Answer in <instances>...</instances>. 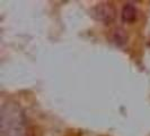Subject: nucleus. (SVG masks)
Here are the masks:
<instances>
[{
  "label": "nucleus",
  "mask_w": 150,
  "mask_h": 136,
  "mask_svg": "<svg viewBox=\"0 0 150 136\" xmlns=\"http://www.w3.org/2000/svg\"><path fill=\"white\" fill-rule=\"evenodd\" d=\"M2 136H25L26 119L22 109L15 103H7L1 108Z\"/></svg>",
  "instance_id": "1"
},
{
  "label": "nucleus",
  "mask_w": 150,
  "mask_h": 136,
  "mask_svg": "<svg viewBox=\"0 0 150 136\" xmlns=\"http://www.w3.org/2000/svg\"><path fill=\"white\" fill-rule=\"evenodd\" d=\"M127 39L128 37L125 35V32L121 29H117L114 32V41L117 43V44H122V43H125L127 42Z\"/></svg>",
  "instance_id": "4"
},
{
  "label": "nucleus",
  "mask_w": 150,
  "mask_h": 136,
  "mask_svg": "<svg viewBox=\"0 0 150 136\" xmlns=\"http://www.w3.org/2000/svg\"><path fill=\"white\" fill-rule=\"evenodd\" d=\"M91 15L96 21L104 24H111L115 19L116 9L111 2H100L91 9Z\"/></svg>",
  "instance_id": "2"
},
{
  "label": "nucleus",
  "mask_w": 150,
  "mask_h": 136,
  "mask_svg": "<svg viewBox=\"0 0 150 136\" xmlns=\"http://www.w3.org/2000/svg\"><path fill=\"white\" fill-rule=\"evenodd\" d=\"M121 18H122L123 23H129V24L134 23L135 19L138 18V10L134 5L125 4L121 11Z\"/></svg>",
  "instance_id": "3"
}]
</instances>
